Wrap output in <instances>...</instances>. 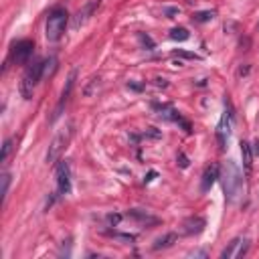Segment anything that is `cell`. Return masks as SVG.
I'll return each mask as SVG.
<instances>
[{"label": "cell", "instance_id": "6da1fadb", "mask_svg": "<svg viewBox=\"0 0 259 259\" xmlns=\"http://www.w3.org/2000/svg\"><path fill=\"white\" fill-rule=\"evenodd\" d=\"M219 179L223 181L225 199L229 203H235L241 197V191H243V172L239 170V166L233 160H227L225 166H223V172L219 175Z\"/></svg>", "mask_w": 259, "mask_h": 259}, {"label": "cell", "instance_id": "7a4b0ae2", "mask_svg": "<svg viewBox=\"0 0 259 259\" xmlns=\"http://www.w3.org/2000/svg\"><path fill=\"white\" fill-rule=\"evenodd\" d=\"M67 21H69V15L63 7H55L49 15H47V25H45V37L49 43H57L61 41V37L65 35V29H67Z\"/></svg>", "mask_w": 259, "mask_h": 259}, {"label": "cell", "instance_id": "3957f363", "mask_svg": "<svg viewBox=\"0 0 259 259\" xmlns=\"http://www.w3.org/2000/svg\"><path fill=\"white\" fill-rule=\"evenodd\" d=\"M43 75H45V61H35L29 65V69L25 71L23 81H21V94L25 100L33 98V92L39 85V81L43 79Z\"/></svg>", "mask_w": 259, "mask_h": 259}, {"label": "cell", "instance_id": "277c9868", "mask_svg": "<svg viewBox=\"0 0 259 259\" xmlns=\"http://www.w3.org/2000/svg\"><path fill=\"white\" fill-rule=\"evenodd\" d=\"M71 138H73V124H69L67 128H63V130L53 138V142H51V146H49V152H47V162H49V164H57V162H59V158H61V154L65 152V148L69 146Z\"/></svg>", "mask_w": 259, "mask_h": 259}, {"label": "cell", "instance_id": "5b68a950", "mask_svg": "<svg viewBox=\"0 0 259 259\" xmlns=\"http://www.w3.org/2000/svg\"><path fill=\"white\" fill-rule=\"evenodd\" d=\"M55 177H57V195L67 197L71 193V168L67 160H59L55 166Z\"/></svg>", "mask_w": 259, "mask_h": 259}, {"label": "cell", "instance_id": "8992f818", "mask_svg": "<svg viewBox=\"0 0 259 259\" xmlns=\"http://www.w3.org/2000/svg\"><path fill=\"white\" fill-rule=\"evenodd\" d=\"M33 51H35V43L29 41V39H23V41H17V43L11 47L9 59H11L15 65H25V63H29V59L33 57Z\"/></svg>", "mask_w": 259, "mask_h": 259}, {"label": "cell", "instance_id": "52a82bcc", "mask_svg": "<svg viewBox=\"0 0 259 259\" xmlns=\"http://www.w3.org/2000/svg\"><path fill=\"white\" fill-rule=\"evenodd\" d=\"M247 251H249V239L237 237V239H233V241L221 251V257H223V259H241V257L247 255Z\"/></svg>", "mask_w": 259, "mask_h": 259}, {"label": "cell", "instance_id": "ba28073f", "mask_svg": "<svg viewBox=\"0 0 259 259\" xmlns=\"http://www.w3.org/2000/svg\"><path fill=\"white\" fill-rule=\"evenodd\" d=\"M102 7V0H90L88 5H85L75 17H73V23H71V27L77 31V29H81L85 23H88L96 13H98V9Z\"/></svg>", "mask_w": 259, "mask_h": 259}, {"label": "cell", "instance_id": "9c48e42d", "mask_svg": "<svg viewBox=\"0 0 259 259\" xmlns=\"http://www.w3.org/2000/svg\"><path fill=\"white\" fill-rule=\"evenodd\" d=\"M231 122H233V112L229 110V112H225V116H223V120L219 124V130H217V138H219L221 150L225 148V144H227V140L231 136Z\"/></svg>", "mask_w": 259, "mask_h": 259}, {"label": "cell", "instance_id": "30bf717a", "mask_svg": "<svg viewBox=\"0 0 259 259\" xmlns=\"http://www.w3.org/2000/svg\"><path fill=\"white\" fill-rule=\"evenodd\" d=\"M73 85H75V71H73V73L69 75V79H67V85H65V90H63V94H61V100H59V104H57V108H55V114H53V122L63 114V108H65V104H67L69 98H71Z\"/></svg>", "mask_w": 259, "mask_h": 259}, {"label": "cell", "instance_id": "8fae6325", "mask_svg": "<svg viewBox=\"0 0 259 259\" xmlns=\"http://www.w3.org/2000/svg\"><path fill=\"white\" fill-rule=\"evenodd\" d=\"M217 179H219V166H217V164L207 166L205 172H203V179H201V191H203V193L211 191V187L217 183Z\"/></svg>", "mask_w": 259, "mask_h": 259}, {"label": "cell", "instance_id": "7c38bea8", "mask_svg": "<svg viewBox=\"0 0 259 259\" xmlns=\"http://www.w3.org/2000/svg\"><path fill=\"white\" fill-rule=\"evenodd\" d=\"M205 227H207V221L203 217H189L183 223V233L185 235H199L205 231Z\"/></svg>", "mask_w": 259, "mask_h": 259}, {"label": "cell", "instance_id": "4fadbf2b", "mask_svg": "<svg viewBox=\"0 0 259 259\" xmlns=\"http://www.w3.org/2000/svg\"><path fill=\"white\" fill-rule=\"evenodd\" d=\"M126 217L132 219V221H136V223H140V225H144V227H152V225H158L160 223L156 217H152V215H148L146 211H140V209H132Z\"/></svg>", "mask_w": 259, "mask_h": 259}, {"label": "cell", "instance_id": "5bb4252c", "mask_svg": "<svg viewBox=\"0 0 259 259\" xmlns=\"http://www.w3.org/2000/svg\"><path fill=\"white\" fill-rule=\"evenodd\" d=\"M175 241H177V235H175V233H168V235H164V237H158V239L154 241L152 249H154V251L168 249V247H172V243H175Z\"/></svg>", "mask_w": 259, "mask_h": 259}, {"label": "cell", "instance_id": "9a60e30c", "mask_svg": "<svg viewBox=\"0 0 259 259\" xmlns=\"http://www.w3.org/2000/svg\"><path fill=\"white\" fill-rule=\"evenodd\" d=\"M241 156H243V166H245V172H251V160H253V150H251V144L249 142H241Z\"/></svg>", "mask_w": 259, "mask_h": 259}, {"label": "cell", "instance_id": "2e32d148", "mask_svg": "<svg viewBox=\"0 0 259 259\" xmlns=\"http://www.w3.org/2000/svg\"><path fill=\"white\" fill-rule=\"evenodd\" d=\"M189 37H191V33H189L185 27H175V29L170 31V39H172V41L183 43V41H189Z\"/></svg>", "mask_w": 259, "mask_h": 259}, {"label": "cell", "instance_id": "e0dca14e", "mask_svg": "<svg viewBox=\"0 0 259 259\" xmlns=\"http://www.w3.org/2000/svg\"><path fill=\"white\" fill-rule=\"evenodd\" d=\"M13 152H15V138H9V140H5V146H3V156H0V162L7 164Z\"/></svg>", "mask_w": 259, "mask_h": 259}, {"label": "cell", "instance_id": "ac0fdd59", "mask_svg": "<svg viewBox=\"0 0 259 259\" xmlns=\"http://www.w3.org/2000/svg\"><path fill=\"white\" fill-rule=\"evenodd\" d=\"M215 19V11H201L193 15V23H209Z\"/></svg>", "mask_w": 259, "mask_h": 259}, {"label": "cell", "instance_id": "d6986e66", "mask_svg": "<svg viewBox=\"0 0 259 259\" xmlns=\"http://www.w3.org/2000/svg\"><path fill=\"white\" fill-rule=\"evenodd\" d=\"M9 191H11V175H9V172H5V175H3V199L5 201L9 197Z\"/></svg>", "mask_w": 259, "mask_h": 259}, {"label": "cell", "instance_id": "ffe728a7", "mask_svg": "<svg viewBox=\"0 0 259 259\" xmlns=\"http://www.w3.org/2000/svg\"><path fill=\"white\" fill-rule=\"evenodd\" d=\"M122 219H124V215H120V213H112V215H108V217H106V221L110 223V227H116Z\"/></svg>", "mask_w": 259, "mask_h": 259}, {"label": "cell", "instance_id": "44dd1931", "mask_svg": "<svg viewBox=\"0 0 259 259\" xmlns=\"http://www.w3.org/2000/svg\"><path fill=\"white\" fill-rule=\"evenodd\" d=\"M175 55H177V57H183V59H193V61H199V59H201L199 55H195V53H187V51H175Z\"/></svg>", "mask_w": 259, "mask_h": 259}, {"label": "cell", "instance_id": "7402d4cb", "mask_svg": "<svg viewBox=\"0 0 259 259\" xmlns=\"http://www.w3.org/2000/svg\"><path fill=\"white\" fill-rule=\"evenodd\" d=\"M179 13H181L179 9H164V15H166L168 19H175V17H177Z\"/></svg>", "mask_w": 259, "mask_h": 259}, {"label": "cell", "instance_id": "603a6c76", "mask_svg": "<svg viewBox=\"0 0 259 259\" xmlns=\"http://www.w3.org/2000/svg\"><path fill=\"white\" fill-rule=\"evenodd\" d=\"M128 88L134 90V92H142L144 90V85H138V83H128Z\"/></svg>", "mask_w": 259, "mask_h": 259}, {"label": "cell", "instance_id": "cb8c5ba5", "mask_svg": "<svg viewBox=\"0 0 259 259\" xmlns=\"http://www.w3.org/2000/svg\"><path fill=\"white\" fill-rule=\"evenodd\" d=\"M251 150H253V156H259V138L253 142V146H251Z\"/></svg>", "mask_w": 259, "mask_h": 259}, {"label": "cell", "instance_id": "d4e9b609", "mask_svg": "<svg viewBox=\"0 0 259 259\" xmlns=\"http://www.w3.org/2000/svg\"><path fill=\"white\" fill-rule=\"evenodd\" d=\"M179 160H181V166H183V168H187V166H189V160H187V156H185V154H181V156H179Z\"/></svg>", "mask_w": 259, "mask_h": 259}, {"label": "cell", "instance_id": "484cf974", "mask_svg": "<svg viewBox=\"0 0 259 259\" xmlns=\"http://www.w3.org/2000/svg\"><path fill=\"white\" fill-rule=\"evenodd\" d=\"M156 85H158V88H166V85H168V83H166L164 79H156Z\"/></svg>", "mask_w": 259, "mask_h": 259}, {"label": "cell", "instance_id": "4316f807", "mask_svg": "<svg viewBox=\"0 0 259 259\" xmlns=\"http://www.w3.org/2000/svg\"><path fill=\"white\" fill-rule=\"evenodd\" d=\"M257 29H259V25H257Z\"/></svg>", "mask_w": 259, "mask_h": 259}]
</instances>
